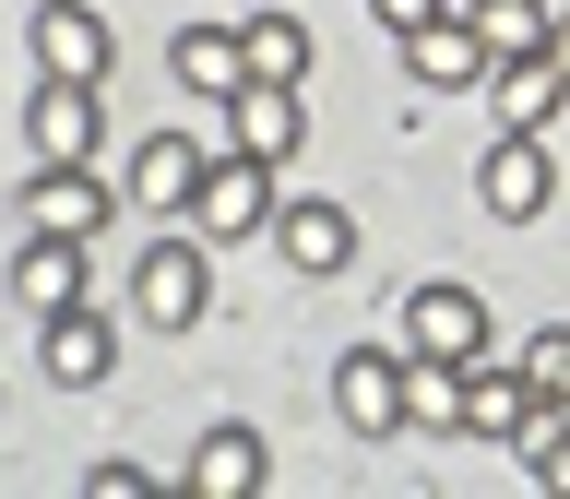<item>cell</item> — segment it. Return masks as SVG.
Instances as JSON below:
<instances>
[{"instance_id":"484cf974","label":"cell","mask_w":570,"mask_h":499,"mask_svg":"<svg viewBox=\"0 0 570 499\" xmlns=\"http://www.w3.org/2000/svg\"><path fill=\"white\" fill-rule=\"evenodd\" d=\"M547 48H559V60H570V0H559V36H547Z\"/></svg>"},{"instance_id":"603a6c76","label":"cell","mask_w":570,"mask_h":499,"mask_svg":"<svg viewBox=\"0 0 570 499\" xmlns=\"http://www.w3.org/2000/svg\"><path fill=\"white\" fill-rule=\"evenodd\" d=\"M155 488V463H131V452H96L83 463V499H142Z\"/></svg>"},{"instance_id":"8fae6325","label":"cell","mask_w":570,"mask_h":499,"mask_svg":"<svg viewBox=\"0 0 570 499\" xmlns=\"http://www.w3.org/2000/svg\"><path fill=\"white\" fill-rule=\"evenodd\" d=\"M404 345L416 356H488V297L452 274H428L416 297H404Z\"/></svg>"},{"instance_id":"8992f818","label":"cell","mask_w":570,"mask_h":499,"mask_svg":"<svg viewBox=\"0 0 570 499\" xmlns=\"http://www.w3.org/2000/svg\"><path fill=\"white\" fill-rule=\"evenodd\" d=\"M488 107H499V131H559V119H570V60H559V48L488 60Z\"/></svg>"},{"instance_id":"ac0fdd59","label":"cell","mask_w":570,"mask_h":499,"mask_svg":"<svg viewBox=\"0 0 570 499\" xmlns=\"http://www.w3.org/2000/svg\"><path fill=\"white\" fill-rule=\"evenodd\" d=\"M523 404H534L523 369H488V356H463V440H511V428H523Z\"/></svg>"},{"instance_id":"6da1fadb","label":"cell","mask_w":570,"mask_h":499,"mask_svg":"<svg viewBox=\"0 0 570 499\" xmlns=\"http://www.w3.org/2000/svg\"><path fill=\"white\" fill-rule=\"evenodd\" d=\"M214 310V238L190 226V238H155L131 262V321H155V333H190V321Z\"/></svg>"},{"instance_id":"52a82bcc","label":"cell","mask_w":570,"mask_h":499,"mask_svg":"<svg viewBox=\"0 0 570 499\" xmlns=\"http://www.w3.org/2000/svg\"><path fill=\"white\" fill-rule=\"evenodd\" d=\"M178 488H190V499H262V488H274V440H262V428H238V417L203 428Z\"/></svg>"},{"instance_id":"4fadbf2b","label":"cell","mask_w":570,"mask_h":499,"mask_svg":"<svg viewBox=\"0 0 570 499\" xmlns=\"http://www.w3.org/2000/svg\"><path fill=\"white\" fill-rule=\"evenodd\" d=\"M333 417H345L356 440H392V428H404V345H356L345 369H333Z\"/></svg>"},{"instance_id":"cb8c5ba5","label":"cell","mask_w":570,"mask_h":499,"mask_svg":"<svg viewBox=\"0 0 570 499\" xmlns=\"http://www.w3.org/2000/svg\"><path fill=\"white\" fill-rule=\"evenodd\" d=\"M440 12H463V0H368V25H381L392 48H404V36H416V25H440Z\"/></svg>"},{"instance_id":"ba28073f","label":"cell","mask_w":570,"mask_h":499,"mask_svg":"<svg viewBox=\"0 0 570 499\" xmlns=\"http://www.w3.org/2000/svg\"><path fill=\"white\" fill-rule=\"evenodd\" d=\"M24 48H36V71H71V84H107V60H119L107 12H83V0H36Z\"/></svg>"},{"instance_id":"7402d4cb","label":"cell","mask_w":570,"mask_h":499,"mask_svg":"<svg viewBox=\"0 0 570 499\" xmlns=\"http://www.w3.org/2000/svg\"><path fill=\"white\" fill-rule=\"evenodd\" d=\"M511 369H523V381L547 392V404H570V321H547V333H534V345L511 356Z\"/></svg>"},{"instance_id":"7a4b0ae2","label":"cell","mask_w":570,"mask_h":499,"mask_svg":"<svg viewBox=\"0 0 570 499\" xmlns=\"http://www.w3.org/2000/svg\"><path fill=\"white\" fill-rule=\"evenodd\" d=\"M274 178H285V167H262L249 143H226V155L203 167V190H190V226H203L214 250H226V238H274V203H285Z\"/></svg>"},{"instance_id":"3957f363","label":"cell","mask_w":570,"mask_h":499,"mask_svg":"<svg viewBox=\"0 0 570 499\" xmlns=\"http://www.w3.org/2000/svg\"><path fill=\"white\" fill-rule=\"evenodd\" d=\"M107 131V84H71V71H36V96H24V143H36V167H83Z\"/></svg>"},{"instance_id":"9c48e42d","label":"cell","mask_w":570,"mask_h":499,"mask_svg":"<svg viewBox=\"0 0 570 499\" xmlns=\"http://www.w3.org/2000/svg\"><path fill=\"white\" fill-rule=\"evenodd\" d=\"M24 226H48V238H107V226H119V190L96 178V155H83V167H36Z\"/></svg>"},{"instance_id":"44dd1931","label":"cell","mask_w":570,"mask_h":499,"mask_svg":"<svg viewBox=\"0 0 570 499\" xmlns=\"http://www.w3.org/2000/svg\"><path fill=\"white\" fill-rule=\"evenodd\" d=\"M238 48H249V84H297V71H309V25H297L285 0H262V12H249Z\"/></svg>"},{"instance_id":"9a60e30c","label":"cell","mask_w":570,"mask_h":499,"mask_svg":"<svg viewBox=\"0 0 570 499\" xmlns=\"http://www.w3.org/2000/svg\"><path fill=\"white\" fill-rule=\"evenodd\" d=\"M203 167H214V155H203L190 131H155V143L131 155V203H142V214H167V226H178V214H190V190H203Z\"/></svg>"},{"instance_id":"7c38bea8","label":"cell","mask_w":570,"mask_h":499,"mask_svg":"<svg viewBox=\"0 0 570 499\" xmlns=\"http://www.w3.org/2000/svg\"><path fill=\"white\" fill-rule=\"evenodd\" d=\"M274 250H285V274H345V262H356V214L345 203H309V190H285V203H274Z\"/></svg>"},{"instance_id":"e0dca14e","label":"cell","mask_w":570,"mask_h":499,"mask_svg":"<svg viewBox=\"0 0 570 499\" xmlns=\"http://www.w3.org/2000/svg\"><path fill=\"white\" fill-rule=\"evenodd\" d=\"M404 71H416L428 96H452V84H488V48H475V25H463V12H440V25L404 36Z\"/></svg>"},{"instance_id":"30bf717a","label":"cell","mask_w":570,"mask_h":499,"mask_svg":"<svg viewBox=\"0 0 570 499\" xmlns=\"http://www.w3.org/2000/svg\"><path fill=\"white\" fill-rule=\"evenodd\" d=\"M83 285H96V238H48V226H24V250H12V297L48 321V310H83Z\"/></svg>"},{"instance_id":"2e32d148","label":"cell","mask_w":570,"mask_h":499,"mask_svg":"<svg viewBox=\"0 0 570 499\" xmlns=\"http://www.w3.org/2000/svg\"><path fill=\"white\" fill-rule=\"evenodd\" d=\"M167 71L190 84V96L226 107V96L249 84V48H238V25H178V36H167Z\"/></svg>"},{"instance_id":"5bb4252c","label":"cell","mask_w":570,"mask_h":499,"mask_svg":"<svg viewBox=\"0 0 570 499\" xmlns=\"http://www.w3.org/2000/svg\"><path fill=\"white\" fill-rule=\"evenodd\" d=\"M226 143H249L262 167H297V143H309L297 84H238V96H226Z\"/></svg>"},{"instance_id":"5b68a950","label":"cell","mask_w":570,"mask_h":499,"mask_svg":"<svg viewBox=\"0 0 570 499\" xmlns=\"http://www.w3.org/2000/svg\"><path fill=\"white\" fill-rule=\"evenodd\" d=\"M36 369H48L60 392H107V381H119V333L96 321V297H83V310H48V321H36Z\"/></svg>"},{"instance_id":"ffe728a7","label":"cell","mask_w":570,"mask_h":499,"mask_svg":"<svg viewBox=\"0 0 570 499\" xmlns=\"http://www.w3.org/2000/svg\"><path fill=\"white\" fill-rule=\"evenodd\" d=\"M463 25H475V48H488V60H523V48H547V36H559V0H463Z\"/></svg>"},{"instance_id":"d6986e66","label":"cell","mask_w":570,"mask_h":499,"mask_svg":"<svg viewBox=\"0 0 570 499\" xmlns=\"http://www.w3.org/2000/svg\"><path fill=\"white\" fill-rule=\"evenodd\" d=\"M404 428L463 440V356H416V345H404Z\"/></svg>"},{"instance_id":"d4e9b609","label":"cell","mask_w":570,"mask_h":499,"mask_svg":"<svg viewBox=\"0 0 570 499\" xmlns=\"http://www.w3.org/2000/svg\"><path fill=\"white\" fill-rule=\"evenodd\" d=\"M534 488H570V440H559V452H547V463H534Z\"/></svg>"},{"instance_id":"277c9868","label":"cell","mask_w":570,"mask_h":499,"mask_svg":"<svg viewBox=\"0 0 570 499\" xmlns=\"http://www.w3.org/2000/svg\"><path fill=\"white\" fill-rule=\"evenodd\" d=\"M475 203H488L499 226H534V214L559 203V155H547V131H499L488 167H475Z\"/></svg>"}]
</instances>
